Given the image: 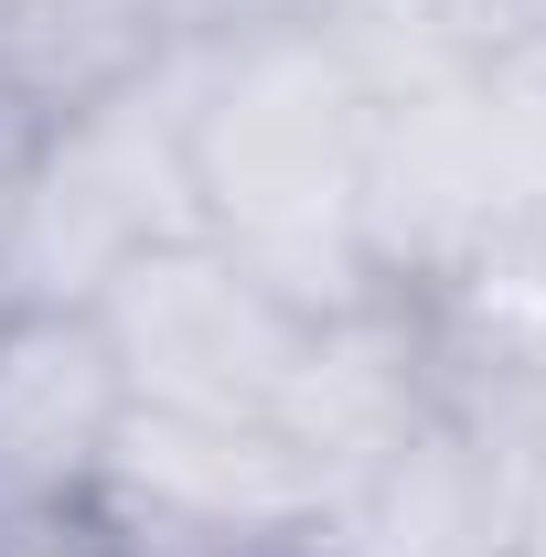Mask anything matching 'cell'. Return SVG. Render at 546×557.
Here are the masks:
<instances>
[{
	"label": "cell",
	"mask_w": 546,
	"mask_h": 557,
	"mask_svg": "<svg viewBox=\"0 0 546 557\" xmlns=\"http://www.w3.org/2000/svg\"><path fill=\"white\" fill-rule=\"evenodd\" d=\"M364 150L375 86L343 65L311 22L204 44L194 97V205L247 269H269L300 311L364 300Z\"/></svg>",
	"instance_id": "cell-1"
},
{
	"label": "cell",
	"mask_w": 546,
	"mask_h": 557,
	"mask_svg": "<svg viewBox=\"0 0 546 557\" xmlns=\"http://www.w3.org/2000/svg\"><path fill=\"white\" fill-rule=\"evenodd\" d=\"M514 557H546V429L525 440V504H514Z\"/></svg>",
	"instance_id": "cell-12"
},
{
	"label": "cell",
	"mask_w": 546,
	"mask_h": 557,
	"mask_svg": "<svg viewBox=\"0 0 546 557\" xmlns=\"http://www.w3.org/2000/svg\"><path fill=\"white\" fill-rule=\"evenodd\" d=\"M429 408H439V375H429V344H418L408 300L364 289V300H333V311L300 322V344H289V364H278L258 418L289 440V461L333 493L375 450H397Z\"/></svg>",
	"instance_id": "cell-9"
},
{
	"label": "cell",
	"mask_w": 546,
	"mask_h": 557,
	"mask_svg": "<svg viewBox=\"0 0 546 557\" xmlns=\"http://www.w3.org/2000/svg\"><path fill=\"white\" fill-rule=\"evenodd\" d=\"M514 504H525V429L429 408L397 450L322 493L311 557H514Z\"/></svg>",
	"instance_id": "cell-7"
},
{
	"label": "cell",
	"mask_w": 546,
	"mask_h": 557,
	"mask_svg": "<svg viewBox=\"0 0 546 557\" xmlns=\"http://www.w3.org/2000/svg\"><path fill=\"white\" fill-rule=\"evenodd\" d=\"M129 375L86 300H0V547L97 515Z\"/></svg>",
	"instance_id": "cell-5"
},
{
	"label": "cell",
	"mask_w": 546,
	"mask_h": 557,
	"mask_svg": "<svg viewBox=\"0 0 546 557\" xmlns=\"http://www.w3.org/2000/svg\"><path fill=\"white\" fill-rule=\"evenodd\" d=\"M86 311L108 322L119 375H129L139 408H194V418H258L269 386H278V364H289V344H300V322H311L225 236L139 247Z\"/></svg>",
	"instance_id": "cell-4"
},
{
	"label": "cell",
	"mask_w": 546,
	"mask_h": 557,
	"mask_svg": "<svg viewBox=\"0 0 546 557\" xmlns=\"http://www.w3.org/2000/svg\"><path fill=\"white\" fill-rule=\"evenodd\" d=\"M183 33H172V0H22L0 22V97L44 129L86 97L129 86L139 65H161Z\"/></svg>",
	"instance_id": "cell-10"
},
{
	"label": "cell",
	"mask_w": 546,
	"mask_h": 557,
	"mask_svg": "<svg viewBox=\"0 0 546 557\" xmlns=\"http://www.w3.org/2000/svg\"><path fill=\"white\" fill-rule=\"evenodd\" d=\"M0 557H129V547H119V536L86 515V525H54V536H11Z\"/></svg>",
	"instance_id": "cell-11"
},
{
	"label": "cell",
	"mask_w": 546,
	"mask_h": 557,
	"mask_svg": "<svg viewBox=\"0 0 546 557\" xmlns=\"http://www.w3.org/2000/svg\"><path fill=\"white\" fill-rule=\"evenodd\" d=\"M97 525L129 557H311L322 483L289 461L269 418L139 408L97 472Z\"/></svg>",
	"instance_id": "cell-3"
},
{
	"label": "cell",
	"mask_w": 546,
	"mask_h": 557,
	"mask_svg": "<svg viewBox=\"0 0 546 557\" xmlns=\"http://www.w3.org/2000/svg\"><path fill=\"white\" fill-rule=\"evenodd\" d=\"M429 344L439 408L482 418V429H546V214H504L482 225L461 258L397 289Z\"/></svg>",
	"instance_id": "cell-8"
},
{
	"label": "cell",
	"mask_w": 546,
	"mask_h": 557,
	"mask_svg": "<svg viewBox=\"0 0 546 557\" xmlns=\"http://www.w3.org/2000/svg\"><path fill=\"white\" fill-rule=\"evenodd\" d=\"M504 214H514V161H504L493 75H439L408 97H375V150H364V269H375V289H418L439 258H461Z\"/></svg>",
	"instance_id": "cell-6"
},
{
	"label": "cell",
	"mask_w": 546,
	"mask_h": 557,
	"mask_svg": "<svg viewBox=\"0 0 546 557\" xmlns=\"http://www.w3.org/2000/svg\"><path fill=\"white\" fill-rule=\"evenodd\" d=\"M194 97H204V44H172L129 86L33 129L0 194V300H97L139 247L204 236Z\"/></svg>",
	"instance_id": "cell-2"
},
{
	"label": "cell",
	"mask_w": 546,
	"mask_h": 557,
	"mask_svg": "<svg viewBox=\"0 0 546 557\" xmlns=\"http://www.w3.org/2000/svg\"><path fill=\"white\" fill-rule=\"evenodd\" d=\"M11 11H22V0H0V22H11Z\"/></svg>",
	"instance_id": "cell-13"
}]
</instances>
